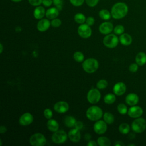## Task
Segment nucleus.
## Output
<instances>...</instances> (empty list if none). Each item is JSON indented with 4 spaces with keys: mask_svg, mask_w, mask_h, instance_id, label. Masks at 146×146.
<instances>
[{
    "mask_svg": "<svg viewBox=\"0 0 146 146\" xmlns=\"http://www.w3.org/2000/svg\"><path fill=\"white\" fill-rule=\"evenodd\" d=\"M128 11L127 5L123 2H119L115 3L111 10L112 17L116 19H121L125 17Z\"/></svg>",
    "mask_w": 146,
    "mask_h": 146,
    "instance_id": "f257e3e1",
    "label": "nucleus"
},
{
    "mask_svg": "<svg viewBox=\"0 0 146 146\" xmlns=\"http://www.w3.org/2000/svg\"><path fill=\"white\" fill-rule=\"evenodd\" d=\"M102 110L97 106L90 107L86 111L87 117L91 121H98L103 116Z\"/></svg>",
    "mask_w": 146,
    "mask_h": 146,
    "instance_id": "f03ea898",
    "label": "nucleus"
},
{
    "mask_svg": "<svg viewBox=\"0 0 146 146\" xmlns=\"http://www.w3.org/2000/svg\"><path fill=\"white\" fill-rule=\"evenodd\" d=\"M82 67L84 71L88 74L95 72L99 67V63L96 59L88 58L83 61Z\"/></svg>",
    "mask_w": 146,
    "mask_h": 146,
    "instance_id": "7ed1b4c3",
    "label": "nucleus"
},
{
    "mask_svg": "<svg viewBox=\"0 0 146 146\" xmlns=\"http://www.w3.org/2000/svg\"><path fill=\"white\" fill-rule=\"evenodd\" d=\"M131 128L135 133H142L146 128V120L142 117L136 118L132 123Z\"/></svg>",
    "mask_w": 146,
    "mask_h": 146,
    "instance_id": "20e7f679",
    "label": "nucleus"
},
{
    "mask_svg": "<svg viewBox=\"0 0 146 146\" xmlns=\"http://www.w3.org/2000/svg\"><path fill=\"white\" fill-rule=\"evenodd\" d=\"M104 45L110 48L116 47L119 43V38L114 34H107L103 40Z\"/></svg>",
    "mask_w": 146,
    "mask_h": 146,
    "instance_id": "39448f33",
    "label": "nucleus"
},
{
    "mask_svg": "<svg viewBox=\"0 0 146 146\" xmlns=\"http://www.w3.org/2000/svg\"><path fill=\"white\" fill-rule=\"evenodd\" d=\"M29 142L33 146H44L46 144V139L43 134L36 133L30 137Z\"/></svg>",
    "mask_w": 146,
    "mask_h": 146,
    "instance_id": "423d86ee",
    "label": "nucleus"
},
{
    "mask_svg": "<svg viewBox=\"0 0 146 146\" xmlns=\"http://www.w3.org/2000/svg\"><path fill=\"white\" fill-rule=\"evenodd\" d=\"M68 135L63 130H58L54 132L52 135V141L55 144H62L64 143L67 139Z\"/></svg>",
    "mask_w": 146,
    "mask_h": 146,
    "instance_id": "0eeeda50",
    "label": "nucleus"
},
{
    "mask_svg": "<svg viewBox=\"0 0 146 146\" xmlns=\"http://www.w3.org/2000/svg\"><path fill=\"white\" fill-rule=\"evenodd\" d=\"M101 94L100 91L96 88L90 90L87 95V99L91 104H96L100 99Z\"/></svg>",
    "mask_w": 146,
    "mask_h": 146,
    "instance_id": "6e6552de",
    "label": "nucleus"
},
{
    "mask_svg": "<svg viewBox=\"0 0 146 146\" xmlns=\"http://www.w3.org/2000/svg\"><path fill=\"white\" fill-rule=\"evenodd\" d=\"M78 33L79 35L84 39L88 38L92 34V30L90 26L86 23L80 24L78 28Z\"/></svg>",
    "mask_w": 146,
    "mask_h": 146,
    "instance_id": "1a4fd4ad",
    "label": "nucleus"
},
{
    "mask_svg": "<svg viewBox=\"0 0 146 146\" xmlns=\"http://www.w3.org/2000/svg\"><path fill=\"white\" fill-rule=\"evenodd\" d=\"M143 113V110L141 107L138 106H132L128 110V115L134 119L140 117Z\"/></svg>",
    "mask_w": 146,
    "mask_h": 146,
    "instance_id": "9d476101",
    "label": "nucleus"
},
{
    "mask_svg": "<svg viewBox=\"0 0 146 146\" xmlns=\"http://www.w3.org/2000/svg\"><path fill=\"white\" fill-rule=\"evenodd\" d=\"M107 123L104 120H98L94 125V132L99 135L104 133L107 129Z\"/></svg>",
    "mask_w": 146,
    "mask_h": 146,
    "instance_id": "9b49d317",
    "label": "nucleus"
},
{
    "mask_svg": "<svg viewBox=\"0 0 146 146\" xmlns=\"http://www.w3.org/2000/svg\"><path fill=\"white\" fill-rule=\"evenodd\" d=\"M113 30V24L110 22H104L99 26V31L100 33L104 35L110 34Z\"/></svg>",
    "mask_w": 146,
    "mask_h": 146,
    "instance_id": "f8f14e48",
    "label": "nucleus"
},
{
    "mask_svg": "<svg viewBox=\"0 0 146 146\" xmlns=\"http://www.w3.org/2000/svg\"><path fill=\"white\" fill-rule=\"evenodd\" d=\"M54 110L59 113H64L69 110V105L65 101H59L54 106Z\"/></svg>",
    "mask_w": 146,
    "mask_h": 146,
    "instance_id": "ddd939ff",
    "label": "nucleus"
},
{
    "mask_svg": "<svg viewBox=\"0 0 146 146\" xmlns=\"http://www.w3.org/2000/svg\"><path fill=\"white\" fill-rule=\"evenodd\" d=\"M33 120V116L29 112H26L21 116L19 119V123L21 125L26 126L31 124Z\"/></svg>",
    "mask_w": 146,
    "mask_h": 146,
    "instance_id": "4468645a",
    "label": "nucleus"
},
{
    "mask_svg": "<svg viewBox=\"0 0 146 146\" xmlns=\"http://www.w3.org/2000/svg\"><path fill=\"white\" fill-rule=\"evenodd\" d=\"M68 137L69 139L73 143L79 142L81 139L80 130L75 128L71 129L68 133Z\"/></svg>",
    "mask_w": 146,
    "mask_h": 146,
    "instance_id": "2eb2a0df",
    "label": "nucleus"
},
{
    "mask_svg": "<svg viewBox=\"0 0 146 146\" xmlns=\"http://www.w3.org/2000/svg\"><path fill=\"white\" fill-rule=\"evenodd\" d=\"M51 25V22L48 19H40L36 25L37 29L40 32H44L47 30Z\"/></svg>",
    "mask_w": 146,
    "mask_h": 146,
    "instance_id": "dca6fc26",
    "label": "nucleus"
},
{
    "mask_svg": "<svg viewBox=\"0 0 146 146\" xmlns=\"http://www.w3.org/2000/svg\"><path fill=\"white\" fill-rule=\"evenodd\" d=\"M126 89V85L123 82H118L114 85L113 91L116 95L120 96L125 92Z\"/></svg>",
    "mask_w": 146,
    "mask_h": 146,
    "instance_id": "f3484780",
    "label": "nucleus"
},
{
    "mask_svg": "<svg viewBox=\"0 0 146 146\" xmlns=\"http://www.w3.org/2000/svg\"><path fill=\"white\" fill-rule=\"evenodd\" d=\"M139 100L138 95L135 93L128 94L125 99L126 103L130 106L136 105L139 102Z\"/></svg>",
    "mask_w": 146,
    "mask_h": 146,
    "instance_id": "a211bd4d",
    "label": "nucleus"
},
{
    "mask_svg": "<svg viewBox=\"0 0 146 146\" xmlns=\"http://www.w3.org/2000/svg\"><path fill=\"white\" fill-rule=\"evenodd\" d=\"M46 12L44 7L42 6H36L33 11L34 17L36 19H41L46 15Z\"/></svg>",
    "mask_w": 146,
    "mask_h": 146,
    "instance_id": "6ab92c4d",
    "label": "nucleus"
},
{
    "mask_svg": "<svg viewBox=\"0 0 146 146\" xmlns=\"http://www.w3.org/2000/svg\"><path fill=\"white\" fill-rule=\"evenodd\" d=\"M59 10L56 7H50L46 10V17L49 19H53L58 17Z\"/></svg>",
    "mask_w": 146,
    "mask_h": 146,
    "instance_id": "aec40b11",
    "label": "nucleus"
},
{
    "mask_svg": "<svg viewBox=\"0 0 146 146\" xmlns=\"http://www.w3.org/2000/svg\"><path fill=\"white\" fill-rule=\"evenodd\" d=\"M119 41L123 46H129L132 43V38L129 34L123 33L120 36Z\"/></svg>",
    "mask_w": 146,
    "mask_h": 146,
    "instance_id": "412c9836",
    "label": "nucleus"
},
{
    "mask_svg": "<svg viewBox=\"0 0 146 146\" xmlns=\"http://www.w3.org/2000/svg\"><path fill=\"white\" fill-rule=\"evenodd\" d=\"M47 127L48 129L52 132H55L59 130V124L54 119H48L47 123Z\"/></svg>",
    "mask_w": 146,
    "mask_h": 146,
    "instance_id": "4be33fe9",
    "label": "nucleus"
},
{
    "mask_svg": "<svg viewBox=\"0 0 146 146\" xmlns=\"http://www.w3.org/2000/svg\"><path fill=\"white\" fill-rule=\"evenodd\" d=\"M136 63L139 66H143L146 63V54L144 52H139L135 58Z\"/></svg>",
    "mask_w": 146,
    "mask_h": 146,
    "instance_id": "5701e85b",
    "label": "nucleus"
},
{
    "mask_svg": "<svg viewBox=\"0 0 146 146\" xmlns=\"http://www.w3.org/2000/svg\"><path fill=\"white\" fill-rule=\"evenodd\" d=\"M76 122V119L72 116H66L64 118V123L67 127L72 128L74 127Z\"/></svg>",
    "mask_w": 146,
    "mask_h": 146,
    "instance_id": "b1692460",
    "label": "nucleus"
},
{
    "mask_svg": "<svg viewBox=\"0 0 146 146\" xmlns=\"http://www.w3.org/2000/svg\"><path fill=\"white\" fill-rule=\"evenodd\" d=\"M99 16L101 19L105 21L109 20L112 17L111 12L106 9H102L100 10L99 12Z\"/></svg>",
    "mask_w": 146,
    "mask_h": 146,
    "instance_id": "393cba45",
    "label": "nucleus"
},
{
    "mask_svg": "<svg viewBox=\"0 0 146 146\" xmlns=\"http://www.w3.org/2000/svg\"><path fill=\"white\" fill-rule=\"evenodd\" d=\"M97 143H98V145L99 146H110V145H111L110 140L105 136L99 137L97 139Z\"/></svg>",
    "mask_w": 146,
    "mask_h": 146,
    "instance_id": "a878e982",
    "label": "nucleus"
},
{
    "mask_svg": "<svg viewBox=\"0 0 146 146\" xmlns=\"http://www.w3.org/2000/svg\"><path fill=\"white\" fill-rule=\"evenodd\" d=\"M103 120L107 124H112L115 121V117L110 112H105L103 114Z\"/></svg>",
    "mask_w": 146,
    "mask_h": 146,
    "instance_id": "bb28decb",
    "label": "nucleus"
},
{
    "mask_svg": "<svg viewBox=\"0 0 146 146\" xmlns=\"http://www.w3.org/2000/svg\"><path fill=\"white\" fill-rule=\"evenodd\" d=\"M119 131L123 135L128 134L130 131V126L127 123H123L120 124L119 127Z\"/></svg>",
    "mask_w": 146,
    "mask_h": 146,
    "instance_id": "cd10ccee",
    "label": "nucleus"
},
{
    "mask_svg": "<svg viewBox=\"0 0 146 146\" xmlns=\"http://www.w3.org/2000/svg\"><path fill=\"white\" fill-rule=\"evenodd\" d=\"M116 100V96L114 94L110 93L107 94L104 97V102L107 104H111L113 103Z\"/></svg>",
    "mask_w": 146,
    "mask_h": 146,
    "instance_id": "c85d7f7f",
    "label": "nucleus"
},
{
    "mask_svg": "<svg viewBox=\"0 0 146 146\" xmlns=\"http://www.w3.org/2000/svg\"><path fill=\"white\" fill-rule=\"evenodd\" d=\"M74 20L75 21L79 24H83L84 22H86V18L85 15L80 13H77L74 16Z\"/></svg>",
    "mask_w": 146,
    "mask_h": 146,
    "instance_id": "c756f323",
    "label": "nucleus"
},
{
    "mask_svg": "<svg viewBox=\"0 0 146 146\" xmlns=\"http://www.w3.org/2000/svg\"><path fill=\"white\" fill-rule=\"evenodd\" d=\"M73 58L76 62H82L84 60V56L83 54L80 51H76L73 55Z\"/></svg>",
    "mask_w": 146,
    "mask_h": 146,
    "instance_id": "7c9ffc66",
    "label": "nucleus"
},
{
    "mask_svg": "<svg viewBox=\"0 0 146 146\" xmlns=\"http://www.w3.org/2000/svg\"><path fill=\"white\" fill-rule=\"evenodd\" d=\"M117 110L119 113L121 115H125L128 112V108L125 104L123 103H120L117 107Z\"/></svg>",
    "mask_w": 146,
    "mask_h": 146,
    "instance_id": "2f4dec72",
    "label": "nucleus"
},
{
    "mask_svg": "<svg viewBox=\"0 0 146 146\" xmlns=\"http://www.w3.org/2000/svg\"><path fill=\"white\" fill-rule=\"evenodd\" d=\"M108 86V82L105 79L99 80L96 83V87L98 89L103 90L106 88Z\"/></svg>",
    "mask_w": 146,
    "mask_h": 146,
    "instance_id": "473e14b6",
    "label": "nucleus"
},
{
    "mask_svg": "<svg viewBox=\"0 0 146 146\" xmlns=\"http://www.w3.org/2000/svg\"><path fill=\"white\" fill-rule=\"evenodd\" d=\"M114 33L116 35H121L124 32V27L123 25H119L113 28Z\"/></svg>",
    "mask_w": 146,
    "mask_h": 146,
    "instance_id": "72a5a7b5",
    "label": "nucleus"
},
{
    "mask_svg": "<svg viewBox=\"0 0 146 146\" xmlns=\"http://www.w3.org/2000/svg\"><path fill=\"white\" fill-rule=\"evenodd\" d=\"M53 5L59 10L60 11L63 6V0H52Z\"/></svg>",
    "mask_w": 146,
    "mask_h": 146,
    "instance_id": "f704fd0d",
    "label": "nucleus"
},
{
    "mask_svg": "<svg viewBox=\"0 0 146 146\" xmlns=\"http://www.w3.org/2000/svg\"><path fill=\"white\" fill-rule=\"evenodd\" d=\"M61 24H62L61 20L57 18L52 19V21H51V25L54 27H58L61 25Z\"/></svg>",
    "mask_w": 146,
    "mask_h": 146,
    "instance_id": "c9c22d12",
    "label": "nucleus"
},
{
    "mask_svg": "<svg viewBox=\"0 0 146 146\" xmlns=\"http://www.w3.org/2000/svg\"><path fill=\"white\" fill-rule=\"evenodd\" d=\"M43 115L47 119H50L52 117V111L50 108H46L43 111Z\"/></svg>",
    "mask_w": 146,
    "mask_h": 146,
    "instance_id": "e433bc0d",
    "label": "nucleus"
},
{
    "mask_svg": "<svg viewBox=\"0 0 146 146\" xmlns=\"http://www.w3.org/2000/svg\"><path fill=\"white\" fill-rule=\"evenodd\" d=\"M71 5L75 7H79L82 6L85 0H69Z\"/></svg>",
    "mask_w": 146,
    "mask_h": 146,
    "instance_id": "4c0bfd02",
    "label": "nucleus"
},
{
    "mask_svg": "<svg viewBox=\"0 0 146 146\" xmlns=\"http://www.w3.org/2000/svg\"><path fill=\"white\" fill-rule=\"evenodd\" d=\"M99 0H85V2L86 4L89 6V7H95L97 4L98 3Z\"/></svg>",
    "mask_w": 146,
    "mask_h": 146,
    "instance_id": "58836bf2",
    "label": "nucleus"
},
{
    "mask_svg": "<svg viewBox=\"0 0 146 146\" xmlns=\"http://www.w3.org/2000/svg\"><path fill=\"white\" fill-rule=\"evenodd\" d=\"M29 3L33 6H38L42 3V0H28Z\"/></svg>",
    "mask_w": 146,
    "mask_h": 146,
    "instance_id": "ea45409f",
    "label": "nucleus"
},
{
    "mask_svg": "<svg viewBox=\"0 0 146 146\" xmlns=\"http://www.w3.org/2000/svg\"><path fill=\"white\" fill-rule=\"evenodd\" d=\"M138 66H139V65L136 63H132L129 66V70L131 72H135L138 70V67H139Z\"/></svg>",
    "mask_w": 146,
    "mask_h": 146,
    "instance_id": "a19ab883",
    "label": "nucleus"
},
{
    "mask_svg": "<svg viewBox=\"0 0 146 146\" xmlns=\"http://www.w3.org/2000/svg\"><path fill=\"white\" fill-rule=\"evenodd\" d=\"M95 23V19L92 17H88L86 18V23L87 24L88 26H92Z\"/></svg>",
    "mask_w": 146,
    "mask_h": 146,
    "instance_id": "79ce46f5",
    "label": "nucleus"
},
{
    "mask_svg": "<svg viewBox=\"0 0 146 146\" xmlns=\"http://www.w3.org/2000/svg\"><path fill=\"white\" fill-rule=\"evenodd\" d=\"M42 4L45 7H50L53 4L52 0H42Z\"/></svg>",
    "mask_w": 146,
    "mask_h": 146,
    "instance_id": "37998d69",
    "label": "nucleus"
},
{
    "mask_svg": "<svg viewBox=\"0 0 146 146\" xmlns=\"http://www.w3.org/2000/svg\"><path fill=\"white\" fill-rule=\"evenodd\" d=\"M74 127L79 130H80L83 128V123L80 121H76L74 125Z\"/></svg>",
    "mask_w": 146,
    "mask_h": 146,
    "instance_id": "c03bdc74",
    "label": "nucleus"
},
{
    "mask_svg": "<svg viewBox=\"0 0 146 146\" xmlns=\"http://www.w3.org/2000/svg\"><path fill=\"white\" fill-rule=\"evenodd\" d=\"M98 143L94 140H90L87 144V146H97Z\"/></svg>",
    "mask_w": 146,
    "mask_h": 146,
    "instance_id": "a18cd8bd",
    "label": "nucleus"
},
{
    "mask_svg": "<svg viewBox=\"0 0 146 146\" xmlns=\"http://www.w3.org/2000/svg\"><path fill=\"white\" fill-rule=\"evenodd\" d=\"M7 131V128L5 125H1L0 127V133L1 134L5 133Z\"/></svg>",
    "mask_w": 146,
    "mask_h": 146,
    "instance_id": "49530a36",
    "label": "nucleus"
},
{
    "mask_svg": "<svg viewBox=\"0 0 146 146\" xmlns=\"http://www.w3.org/2000/svg\"><path fill=\"white\" fill-rule=\"evenodd\" d=\"M115 146H124V144L121 141H117L114 144Z\"/></svg>",
    "mask_w": 146,
    "mask_h": 146,
    "instance_id": "de8ad7c7",
    "label": "nucleus"
},
{
    "mask_svg": "<svg viewBox=\"0 0 146 146\" xmlns=\"http://www.w3.org/2000/svg\"><path fill=\"white\" fill-rule=\"evenodd\" d=\"M3 51V45L2 43L0 44V53L1 54Z\"/></svg>",
    "mask_w": 146,
    "mask_h": 146,
    "instance_id": "09e8293b",
    "label": "nucleus"
},
{
    "mask_svg": "<svg viewBox=\"0 0 146 146\" xmlns=\"http://www.w3.org/2000/svg\"><path fill=\"white\" fill-rule=\"evenodd\" d=\"M11 1L14 2H19L22 1V0H11Z\"/></svg>",
    "mask_w": 146,
    "mask_h": 146,
    "instance_id": "8fccbe9b",
    "label": "nucleus"
},
{
    "mask_svg": "<svg viewBox=\"0 0 146 146\" xmlns=\"http://www.w3.org/2000/svg\"><path fill=\"white\" fill-rule=\"evenodd\" d=\"M128 146H130V145H133V146H135V144H128Z\"/></svg>",
    "mask_w": 146,
    "mask_h": 146,
    "instance_id": "3c124183",
    "label": "nucleus"
},
{
    "mask_svg": "<svg viewBox=\"0 0 146 146\" xmlns=\"http://www.w3.org/2000/svg\"><path fill=\"white\" fill-rule=\"evenodd\" d=\"M0 142H1V143H0V145L1 146V145H2V140H0Z\"/></svg>",
    "mask_w": 146,
    "mask_h": 146,
    "instance_id": "603ef678",
    "label": "nucleus"
}]
</instances>
